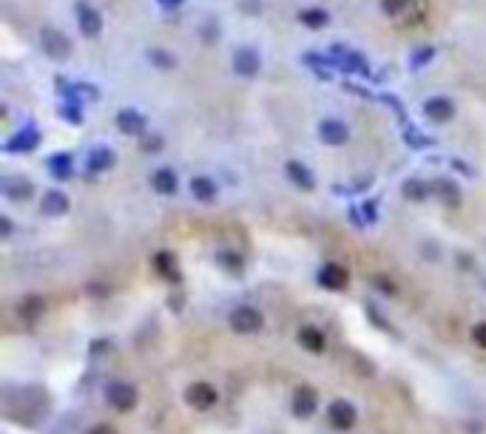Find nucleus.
<instances>
[{
  "label": "nucleus",
  "instance_id": "nucleus-33",
  "mask_svg": "<svg viewBox=\"0 0 486 434\" xmlns=\"http://www.w3.org/2000/svg\"><path fill=\"white\" fill-rule=\"evenodd\" d=\"M404 142H410V145H430V139H427V137H421V134H418V128H407Z\"/></svg>",
  "mask_w": 486,
  "mask_h": 434
},
{
  "label": "nucleus",
  "instance_id": "nucleus-6",
  "mask_svg": "<svg viewBox=\"0 0 486 434\" xmlns=\"http://www.w3.org/2000/svg\"><path fill=\"white\" fill-rule=\"evenodd\" d=\"M106 397H108L111 406L119 409V412L134 409V403H137V392H134V386H128V383H111L108 392H106Z\"/></svg>",
  "mask_w": 486,
  "mask_h": 434
},
{
  "label": "nucleus",
  "instance_id": "nucleus-29",
  "mask_svg": "<svg viewBox=\"0 0 486 434\" xmlns=\"http://www.w3.org/2000/svg\"><path fill=\"white\" fill-rule=\"evenodd\" d=\"M433 57H435V49H433V46H427V49H418V51L410 57V66H412V69H421V66H427Z\"/></svg>",
  "mask_w": 486,
  "mask_h": 434
},
{
  "label": "nucleus",
  "instance_id": "nucleus-38",
  "mask_svg": "<svg viewBox=\"0 0 486 434\" xmlns=\"http://www.w3.org/2000/svg\"><path fill=\"white\" fill-rule=\"evenodd\" d=\"M157 3H160V6H168V9H174V6H179V3H182V0H157Z\"/></svg>",
  "mask_w": 486,
  "mask_h": 434
},
{
  "label": "nucleus",
  "instance_id": "nucleus-15",
  "mask_svg": "<svg viewBox=\"0 0 486 434\" xmlns=\"http://www.w3.org/2000/svg\"><path fill=\"white\" fill-rule=\"evenodd\" d=\"M191 193H194L199 202H214L217 184H214V179H208V176H194V179H191Z\"/></svg>",
  "mask_w": 486,
  "mask_h": 434
},
{
  "label": "nucleus",
  "instance_id": "nucleus-20",
  "mask_svg": "<svg viewBox=\"0 0 486 434\" xmlns=\"http://www.w3.org/2000/svg\"><path fill=\"white\" fill-rule=\"evenodd\" d=\"M69 210V199L60 193V191H49L43 196V213H51V216H60V213H66Z\"/></svg>",
  "mask_w": 486,
  "mask_h": 434
},
{
  "label": "nucleus",
  "instance_id": "nucleus-31",
  "mask_svg": "<svg viewBox=\"0 0 486 434\" xmlns=\"http://www.w3.org/2000/svg\"><path fill=\"white\" fill-rule=\"evenodd\" d=\"M219 264H225V267H228V270H233V272L242 267V261H239V256H236V253H219Z\"/></svg>",
  "mask_w": 486,
  "mask_h": 434
},
{
  "label": "nucleus",
  "instance_id": "nucleus-30",
  "mask_svg": "<svg viewBox=\"0 0 486 434\" xmlns=\"http://www.w3.org/2000/svg\"><path fill=\"white\" fill-rule=\"evenodd\" d=\"M60 116L69 119V122H80V119H83V114L77 111V100H72V103H66L63 108H60Z\"/></svg>",
  "mask_w": 486,
  "mask_h": 434
},
{
  "label": "nucleus",
  "instance_id": "nucleus-13",
  "mask_svg": "<svg viewBox=\"0 0 486 434\" xmlns=\"http://www.w3.org/2000/svg\"><path fill=\"white\" fill-rule=\"evenodd\" d=\"M319 284H321L324 290H342V287L347 284V270L339 267V264H327V267H321V272H319Z\"/></svg>",
  "mask_w": 486,
  "mask_h": 434
},
{
  "label": "nucleus",
  "instance_id": "nucleus-32",
  "mask_svg": "<svg viewBox=\"0 0 486 434\" xmlns=\"http://www.w3.org/2000/svg\"><path fill=\"white\" fill-rule=\"evenodd\" d=\"M407 3H410V0H381L384 12H389V15H399V12H401Z\"/></svg>",
  "mask_w": 486,
  "mask_h": 434
},
{
  "label": "nucleus",
  "instance_id": "nucleus-26",
  "mask_svg": "<svg viewBox=\"0 0 486 434\" xmlns=\"http://www.w3.org/2000/svg\"><path fill=\"white\" fill-rule=\"evenodd\" d=\"M433 191H435V193H438L444 202H449V205L458 202V188H455L452 182H446V179H438V182L433 184Z\"/></svg>",
  "mask_w": 486,
  "mask_h": 434
},
{
  "label": "nucleus",
  "instance_id": "nucleus-37",
  "mask_svg": "<svg viewBox=\"0 0 486 434\" xmlns=\"http://www.w3.org/2000/svg\"><path fill=\"white\" fill-rule=\"evenodd\" d=\"M88 434H114V428H111V426H106V423H100V426L91 428Z\"/></svg>",
  "mask_w": 486,
  "mask_h": 434
},
{
  "label": "nucleus",
  "instance_id": "nucleus-8",
  "mask_svg": "<svg viewBox=\"0 0 486 434\" xmlns=\"http://www.w3.org/2000/svg\"><path fill=\"white\" fill-rule=\"evenodd\" d=\"M319 137L327 142V145H344L347 137H350V128L344 125L342 119H324L319 125Z\"/></svg>",
  "mask_w": 486,
  "mask_h": 434
},
{
  "label": "nucleus",
  "instance_id": "nucleus-22",
  "mask_svg": "<svg viewBox=\"0 0 486 434\" xmlns=\"http://www.w3.org/2000/svg\"><path fill=\"white\" fill-rule=\"evenodd\" d=\"M305 63H308L319 77H330L333 60H327V57H321V54H316V51H308V54H305Z\"/></svg>",
  "mask_w": 486,
  "mask_h": 434
},
{
  "label": "nucleus",
  "instance_id": "nucleus-3",
  "mask_svg": "<svg viewBox=\"0 0 486 434\" xmlns=\"http://www.w3.org/2000/svg\"><path fill=\"white\" fill-rule=\"evenodd\" d=\"M330 57H333V66H339L344 71H358V74H367V60H364L358 51H350L344 46H333L330 49Z\"/></svg>",
  "mask_w": 486,
  "mask_h": 434
},
{
  "label": "nucleus",
  "instance_id": "nucleus-36",
  "mask_svg": "<svg viewBox=\"0 0 486 434\" xmlns=\"http://www.w3.org/2000/svg\"><path fill=\"white\" fill-rule=\"evenodd\" d=\"M157 148H162V137H148L145 139V150H157Z\"/></svg>",
  "mask_w": 486,
  "mask_h": 434
},
{
  "label": "nucleus",
  "instance_id": "nucleus-18",
  "mask_svg": "<svg viewBox=\"0 0 486 434\" xmlns=\"http://www.w3.org/2000/svg\"><path fill=\"white\" fill-rule=\"evenodd\" d=\"M111 162H114V153H111L108 148H94V150L88 153V171H91V173L111 168Z\"/></svg>",
  "mask_w": 486,
  "mask_h": 434
},
{
  "label": "nucleus",
  "instance_id": "nucleus-2",
  "mask_svg": "<svg viewBox=\"0 0 486 434\" xmlns=\"http://www.w3.org/2000/svg\"><path fill=\"white\" fill-rule=\"evenodd\" d=\"M40 43H43V49H46V54H51V57H57V60H63V57H69V51H72V40L60 32V28H54V26H46L43 32H40Z\"/></svg>",
  "mask_w": 486,
  "mask_h": 434
},
{
  "label": "nucleus",
  "instance_id": "nucleus-7",
  "mask_svg": "<svg viewBox=\"0 0 486 434\" xmlns=\"http://www.w3.org/2000/svg\"><path fill=\"white\" fill-rule=\"evenodd\" d=\"M185 400L191 403L194 409L205 412V409H210V406H214V403H217V389L210 386V383H194V386H188Z\"/></svg>",
  "mask_w": 486,
  "mask_h": 434
},
{
  "label": "nucleus",
  "instance_id": "nucleus-23",
  "mask_svg": "<svg viewBox=\"0 0 486 434\" xmlns=\"http://www.w3.org/2000/svg\"><path fill=\"white\" fill-rule=\"evenodd\" d=\"M299 20L308 28H321V26H327V12L324 9H305V12H299Z\"/></svg>",
  "mask_w": 486,
  "mask_h": 434
},
{
  "label": "nucleus",
  "instance_id": "nucleus-19",
  "mask_svg": "<svg viewBox=\"0 0 486 434\" xmlns=\"http://www.w3.org/2000/svg\"><path fill=\"white\" fill-rule=\"evenodd\" d=\"M151 184H154V191H160V193H174L176 191V176L168 168H162V171L151 173Z\"/></svg>",
  "mask_w": 486,
  "mask_h": 434
},
{
  "label": "nucleus",
  "instance_id": "nucleus-35",
  "mask_svg": "<svg viewBox=\"0 0 486 434\" xmlns=\"http://www.w3.org/2000/svg\"><path fill=\"white\" fill-rule=\"evenodd\" d=\"M472 338H475V344H478V347L486 349V324H478V327L472 329Z\"/></svg>",
  "mask_w": 486,
  "mask_h": 434
},
{
  "label": "nucleus",
  "instance_id": "nucleus-24",
  "mask_svg": "<svg viewBox=\"0 0 486 434\" xmlns=\"http://www.w3.org/2000/svg\"><path fill=\"white\" fill-rule=\"evenodd\" d=\"M148 60L157 69H174L176 66V57L171 51H165V49H148Z\"/></svg>",
  "mask_w": 486,
  "mask_h": 434
},
{
  "label": "nucleus",
  "instance_id": "nucleus-25",
  "mask_svg": "<svg viewBox=\"0 0 486 434\" xmlns=\"http://www.w3.org/2000/svg\"><path fill=\"white\" fill-rule=\"evenodd\" d=\"M427 193H430V188H427L424 182H418V179L404 182V196H407V199H412V202H424V199H427Z\"/></svg>",
  "mask_w": 486,
  "mask_h": 434
},
{
  "label": "nucleus",
  "instance_id": "nucleus-9",
  "mask_svg": "<svg viewBox=\"0 0 486 434\" xmlns=\"http://www.w3.org/2000/svg\"><path fill=\"white\" fill-rule=\"evenodd\" d=\"M327 415H330V423L336 428H353L355 426V409H353V403H347V400H336Z\"/></svg>",
  "mask_w": 486,
  "mask_h": 434
},
{
  "label": "nucleus",
  "instance_id": "nucleus-34",
  "mask_svg": "<svg viewBox=\"0 0 486 434\" xmlns=\"http://www.w3.org/2000/svg\"><path fill=\"white\" fill-rule=\"evenodd\" d=\"M202 37H205L208 43L217 40V20H208V26H202Z\"/></svg>",
  "mask_w": 486,
  "mask_h": 434
},
{
  "label": "nucleus",
  "instance_id": "nucleus-21",
  "mask_svg": "<svg viewBox=\"0 0 486 434\" xmlns=\"http://www.w3.org/2000/svg\"><path fill=\"white\" fill-rule=\"evenodd\" d=\"M49 168L57 179H69L72 176V157L69 153H54V157L49 159Z\"/></svg>",
  "mask_w": 486,
  "mask_h": 434
},
{
  "label": "nucleus",
  "instance_id": "nucleus-1",
  "mask_svg": "<svg viewBox=\"0 0 486 434\" xmlns=\"http://www.w3.org/2000/svg\"><path fill=\"white\" fill-rule=\"evenodd\" d=\"M262 324H265V318H262L259 309H253V306H239V309H233V313H231V327L236 332H242V335L259 332Z\"/></svg>",
  "mask_w": 486,
  "mask_h": 434
},
{
  "label": "nucleus",
  "instance_id": "nucleus-28",
  "mask_svg": "<svg viewBox=\"0 0 486 434\" xmlns=\"http://www.w3.org/2000/svg\"><path fill=\"white\" fill-rule=\"evenodd\" d=\"M154 264H157V270L165 275V278H171V281H176V270H174V256L171 253H157V259H154Z\"/></svg>",
  "mask_w": 486,
  "mask_h": 434
},
{
  "label": "nucleus",
  "instance_id": "nucleus-16",
  "mask_svg": "<svg viewBox=\"0 0 486 434\" xmlns=\"http://www.w3.org/2000/svg\"><path fill=\"white\" fill-rule=\"evenodd\" d=\"M299 344L305 347L308 352H321L324 349V332L316 327H305L299 332Z\"/></svg>",
  "mask_w": 486,
  "mask_h": 434
},
{
  "label": "nucleus",
  "instance_id": "nucleus-11",
  "mask_svg": "<svg viewBox=\"0 0 486 434\" xmlns=\"http://www.w3.org/2000/svg\"><path fill=\"white\" fill-rule=\"evenodd\" d=\"M117 125H119V131H123V134L137 137V134L145 131V116L137 114L134 108H123V111L117 114Z\"/></svg>",
  "mask_w": 486,
  "mask_h": 434
},
{
  "label": "nucleus",
  "instance_id": "nucleus-27",
  "mask_svg": "<svg viewBox=\"0 0 486 434\" xmlns=\"http://www.w3.org/2000/svg\"><path fill=\"white\" fill-rule=\"evenodd\" d=\"M6 193H9V199H26V196H32V184L23 179H12V182H6Z\"/></svg>",
  "mask_w": 486,
  "mask_h": 434
},
{
  "label": "nucleus",
  "instance_id": "nucleus-14",
  "mask_svg": "<svg viewBox=\"0 0 486 434\" xmlns=\"http://www.w3.org/2000/svg\"><path fill=\"white\" fill-rule=\"evenodd\" d=\"M37 142H40V137H37V131L35 128H23V131H17L9 142H6V150H35L37 148Z\"/></svg>",
  "mask_w": 486,
  "mask_h": 434
},
{
  "label": "nucleus",
  "instance_id": "nucleus-12",
  "mask_svg": "<svg viewBox=\"0 0 486 434\" xmlns=\"http://www.w3.org/2000/svg\"><path fill=\"white\" fill-rule=\"evenodd\" d=\"M424 114H427L433 122H446V119H452L455 105H452V100H446V97H433V100L424 103Z\"/></svg>",
  "mask_w": 486,
  "mask_h": 434
},
{
  "label": "nucleus",
  "instance_id": "nucleus-4",
  "mask_svg": "<svg viewBox=\"0 0 486 434\" xmlns=\"http://www.w3.org/2000/svg\"><path fill=\"white\" fill-rule=\"evenodd\" d=\"M74 12H77V26H80V32L85 35V37H97L100 35V28H103V20H100V12L91 6V3H85V0H80V3L74 6Z\"/></svg>",
  "mask_w": 486,
  "mask_h": 434
},
{
  "label": "nucleus",
  "instance_id": "nucleus-10",
  "mask_svg": "<svg viewBox=\"0 0 486 434\" xmlns=\"http://www.w3.org/2000/svg\"><path fill=\"white\" fill-rule=\"evenodd\" d=\"M316 403H319V397L310 386H299L296 394H293V412L299 417H310L316 412Z\"/></svg>",
  "mask_w": 486,
  "mask_h": 434
},
{
  "label": "nucleus",
  "instance_id": "nucleus-5",
  "mask_svg": "<svg viewBox=\"0 0 486 434\" xmlns=\"http://www.w3.org/2000/svg\"><path fill=\"white\" fill-rule=\"evenodd\" d=\"M233 71L242 77H253L259 71V51L251 46H242L233 51Z\"/></svg>",
  "mask_w": 486,
  "mask_h": 434
},
{
  "label": "nucleus",
  "instance_id": "nucleus-17",
  "mask_svg": "<svg viewBox=\"0 0 486 434\" xmlns=\"http://www.w3.org/2000/svg\"><path fill=\"white\" fill-rule=\"evenodd\" d=\"M287 176H290V182H296L299 188H305V191H310L313 184H316L313 173L301 165V162H287Z\"/></svg>",
  "mask_w": 486,
  "mask_h": 434
}]
</instances>
